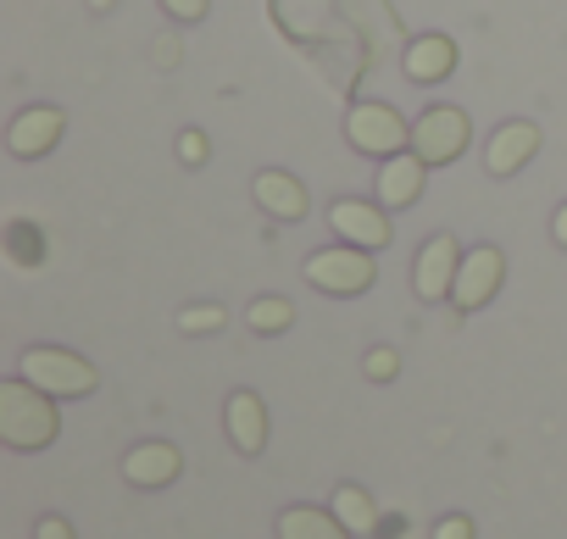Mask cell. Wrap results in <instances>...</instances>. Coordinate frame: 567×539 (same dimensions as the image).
I'll return each instance as SVG.
<instances>
[{"instance_id":"cell-22","label":"cell","mask_w":567,"mask_h":539,"mask_svg":"<svg viewBox=\"0 0 567 539\" xmlns=\"http://www.w3.org/2000/svg\"><path fill=\"white\" fill-rule=\"evenodd\" d=\"M206 156H212L206 134H200V128H184V134H178V162H184V167H206Z\"/></svg>"},{"instance_id":"cell-7","label":"cell","mask_w":567,"mask_h":539,"mask_svg":"<svg viewBox=\"0 0 567 539\" xmlns=\"http://www.w3.org/2000/svg\"><path fill=\"white\" fill-rule=\"evenodd\" d=\"M506 284V250L501 245H473L462 256V273H456V290H451V307L467 318V312H484Z\"/></svg>"},{"instance_id":"cell-5","label":"cell","mask_w":567,"mask_h":539,"mask_svg":"<svg viewBox=\"0 0 567 539\" xmlns=\"http://www.w3.org/2000/svg\"><path fill=\"white\" fill-rule=\"evenodd\" d=\"M467 139H473V117H467L462 106H429V112L412 123V151H417L429 167L462 162Z\"/></svg>"},{"instance_id":"cell-28","label":"cell","mask_w":567,"mask_h":539,"mask_svg":"<svg viewBox=\"0 0 567 539\" xmlns=\"http://www.w3.org/2000/svg\"><path fill=\"white\" fill-rule=\"evenodd\" d=\"M173 56H178V45H173V40H156V62L173 68Z\"/></svg>"},{"instance_id":"cell-13","label":"cell","mask_w":567,"mask_h":539,"mask_svg":"<svg viewBox=\"0 0 567 539\" xmlns=\"http://www.w3.org/2000/svg\"><path fill=\"white\" fill-rule=\"evenodd\" d=\"M423 184H429V162L417 151H401L390 162H379V178H373V200L384 211H406L423 200Z\"/></svg>"},{"instance_id":"cell-27","label":"cell","mask_w":567,"mask_h":539,"mask_svg":"<svg viewBox=\"0 0 567 539\" xmlns=\"http://www.w3.org/2000/svg\"><path fill=\"white\" fill-rule=\"evenodd\" d=\"M550 239H556V245L567 250V200H561V206L550 211Z\"/></svg>"},{"instance_id":"cell-26","label":"cell","mask_w":567,"mask_h":539,"mask_svg":"<svg viewBox=\"0 0 567 539\" xmlns=\"http://www.w3.org/2000/svg\"><path fill=\"white\" fill-rule=\"evenodd\" d=\"M401 533H406V517L401 511H384L379 528H373V539H401Z\"/></svg>"},{"instance_id":"cell-23","label":"cell","mask_w":567,"mask_h":539,"mask_svg":"<svg viewBox=\"0 0 567 539\" xmlns=\"http://www.w3.org/2000/svg\"><path fill=\"white\" fill-rule=\"evenodd\" d=\"M156 7L173 18V23H200L212 12V0H156Z\"/></svg>"},{"instance_id":"cell-19","label":"cell","mask_w":567,"mask_h":539,"mask_svg":"<svg viewBox=\"0 0 567 539\" xmlns=\"http://www.w3.org/2000/svg\"><path fill=\"white\" fill-rule=\"evenodd\" d=\"M250 334H290L296 329V307L284 301V296H256L250 312H245Z\"/></svg>"},{"instance_id":"cell-20","label":"cell","mask_w":567,"mask_h":539,"mask_svg":"<svg viewBox=\"0 0 567 539\" xmlns=\"http://www.w3.org/2000/svg\"><path fill=\"white\" fill-rule=\"evenodd\" d=\"M223 323H228V312H223V307H212V301H200V307H184V312H178V334H223Z\"/></svg>"},{"instance_id":"cell-16","label":"cell","mask_w":567,"mask_h":539,"mask_svg":"<svg viewBox=\"0 0 567 539\" xmlns=\"http://www.w3.org/2000/svg\"><path fill=\"white\" fill-rule=\"evenodd\" d=\"M272 533H278V539H357V533L334 517V506H284L278 522H272Z\"/></svg>"},{"instance_id":"cell-24","label":"cell","mask_w":567,"mask_h":539,"mask_svg":"<svg viewBox=\"0 0 567 539\" xmlns=\"http://www.w3.org/2000/svg\"><path fill=\"white\" fill-rule=\"evenodd\" d=\"M429 539H473V517L467 511H451V517H440L434 522V533Z\"/></svg>"},{"instance_id":"cell-15","label":"cell","mask_w":567,"mask_h":539,"mask_svg":"<svg viewBox=\"0 0 567 539\" xmlns=\"http://www.w3.org/2000/svg\"><path fill=\"white\" fill-rule=\"evenodd\" d=\"M178 473H184V450L173 439H140L123 456V478L134 489H167V484H178Z\"/></svg>"},{"instance_id":"cell-25","label":"cell","mask_w":567,"mask_h":539,"mask_svg":"<svg viewBox=\"0 0 567 539\" xmlns=\"http://www.w3.org/2000/svg\"><path fill=\"white\" fill-rule=\"evenodd\" d=\"M34 539H79V533H73V522H68V517H56V511H51V517H40V522H34Z\"/></svg>"},{"instance_id":"cell-2","label":"cell","mask_w":567,"mask_h":539,"mask_svg":"<svg viewBox=\"0 0 567 539\" xmlns=\"http://www.w3.org/2000/svg\"><path fill=\"white\" fill-rule=\"evenodd\" d=\"M18 373L29 384H40L45 395H56V401H84V395L101 390V367L90 356L68 351V345H29L18 356Z\"/></svg>"},{"instance_id":"cell-12","label":"cell","mask_w":567,"mask_h":539,"mask_svg":"<svg viewBox=\"0 0 567 539\" xmlns=\"http://www.w3.org/2000/svg\"><path fill=\"white\" fill-rule=\"evenodd\" d=\"M250 200H256L261 217H272V222H301V217L312 211L307 184H301L296 173H284V167H261V173L250 178Z\"/></svg>"},{"instance_id":"cell-29","label":"cell","mask_w":567,"mask_h":539,"mask_svg":"<svg viewBox=\"0 0 567 539\" xmlns=\"http://www.w3.org/2000/svg\"><path fill=\"white\" fill-rule=\"evenodd\" d=\"M117 7V0H90V12H112Z\"/></svg>"},{"instance_id":"cell-8","label":"cell","mask_w":567,"mask_h":539,"mask_svg":"<svg viewBox=\"0 0 567 539\" xmlns=\"http://www.w3.org/2000/svg\"><path fill=\"white\" fill-rule=\"evenodd\" d=\"M329 228H334L346 245H362V250H373V256H379V250L395 239L390 211H384L379 200H351V195L329 200Z\"/></svg>"},{"instance_id":"cell-1","label":"cell","mask_w":567,"mask_h":539,"mask_svg":"<svg viewBox=\"0 0 567 539\" xmlns=\"http://www.w3.org/2000/svg\"><path fill=\"white\" fill-rule=\"evenodd\" d=\"M62 434V406L56 395H45L40 384L18 379H0V445L7 450H51Z\"/></svg>"},{"instance_id":"cell-14","label":"cell","mask_w":567,"mask_h":539,"mask_svg":"<svg viewBox=\"0 0 567 539\" xmlns=\"http://www.w3.org/2000/svg\"><path fill=\"white\" fill-rule=\"evenodd\" d=\"M223 428H228V445L239 450V456H261L267 450V401L256 395V390H234L228 401H223Z\"/></svg>"},{"instance_id":"cell-9","label":"cell","mask_w":567,"mask_h":539,"mask_svg":"<svg viewBox=\"0 0 567 539\" xmlns=\"http://www.w3.org/2000/svg\"><path fill=\"white\" fill-rule=\"evenodd\" d=\"M62 134H68V112L62 106H23L12 117V128H7V151L18 162H40V156H51L62 145Z\"/></svg>"},{"instance_id":"cell-3","label":"cell","mask_w":567,"mask_h":539,"mask_svg":"<svg viewBox=\"0 0 567 539\" xmlns=\"http://www.w3.org/2000/svg\"><path fill=\"white\" fill-rule=\"evenodd\" d=\"M301 279L312 284V290H323V296H334V301H357V296H368L373 284H379V261H373V250H362V245H329V250H312L307 256V267H301Z\"/></svg>"},{"instance_id":"cell-17","label":"cell","mask_w":567,"mask_h":539,"mask_svg":"<svg viewBox=\"0 0 567 539\" xmlns=\"http://www.w3.org/2000/svg\"><path fill=\"white\" fill-rule=\"evenodd\" d=\"M0 250H7V261L18 267V273H40V267L51 261V239H45V228L29 222V217H12V222H7V234H0Z\"/></svg>"},{"instance_id":"cell-18","label":"cell","mask_w":567,"mask_h":539,"mask_svg":"<svg viewBox=\"0 0 567 539\" xmlns=\"http://www.w3.org/2000/svg\"><path fill=\"white\" fill-rule=\"evenodd\" d=\"M329 506H334V517H340L357 539H373V528H379V517H384V511H379V500H373L362 484H340Z\"/></svg>"},{"instance_id":"cell-21","label":"cell","mask_w":567,"mask_h":539,"mask_svg":"<svg viewBox=\"0 0 567 539\" xmlns=\"http://www.w3.org/2000/svg\"><path fill=\"white\" fill-rule=\"evenodd\" d=\"M362 373H368L373 384H395V379H401V351H395V345H373V351L362 356Z\"/></svg>"},{"instance_id":"cell-11","label":"cell","mask_w":567,"mask_h":539,"mask_svg":"<svg viewBox=\"0 0 567 539\" xmlns=\"http://www.w3.org/2000/svg\"><path fill=\"white\" fill-rule=\"evenodd\" d=\"M456 62H462V51H456L451 34H412V40L401 45V79L417 84V90L445 84V79L456 73Z\"/></svg>"},{"instance_id":"cell-10","label":"cell","mask_w":567,"mask_h":539,"mask_svg":"<svg viewBox=\"0 0 567 539\" xmlns=\"http://www.w3.org/2000/svg\"><path fill=\"white\" fill-rule=\"evenodd\" d=\"M539 145H545V134H539L534 123H523V117L501 123V128L484 139V178H517V173L539 156Z\"/></svg>"},{"instance_id":"cell-4","label":"cell","mask_w":567,"mask_h":539,"mask_svg":"<svg viewBox=\"0 0 567 539\" xmlns=\"http://www.w3.org/2000/svg\"><path fill=\"white\" fill-rule=\"evenodd\" d=\"M346 145L357 156H373V162H390L401 151H412V123L390 106V101H357L346 112Z\"/></svg>"},{"instance_id":"cell-6","label":"cell","mask_w":567,"mask_h":539,"mask_svg":"<svg viewBox=\"0 0 567 539\" xmlns=\"http://www.w3.org/2000/svg\"><path fill=\"white\" fill-rule=\"evenodd\" d=\"M462 245H456V234H429L423 239V250H417V261H412V296L423 301V307H445L451 301V290H456V273H462Z\"/></svg>"}]
</instances>
